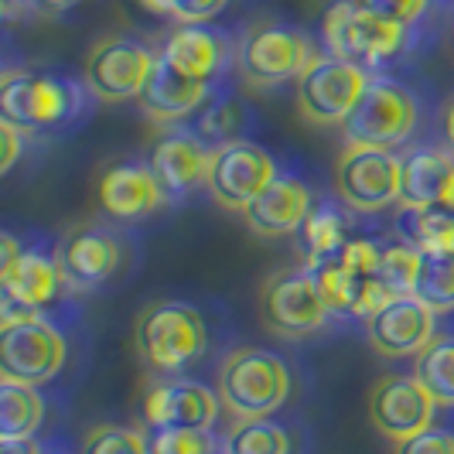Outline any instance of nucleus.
<instances>
[{"label":"nucleus","mask_w":454,"mask_h":454,"mask_svg":"<svg viewBox=\"0 0 454 454\" xmlns=\"http://www.w3.org/2000/svg\"><path fill=\"white\" fill-rule=\"evenodd\" d=\"M66 356V335L45 315L0 325V380L42 387L62 372Z\"/></svg>","instance_id":"9"},{"label":"nucleus","mask_w":454,"mask_h":454,"mask_svg":"<svg viewBox=\"0 0 454 454\" xmlns=\"http://www.w3.org/2000/svg\"><path fill=\"white\" fill-rule=\"evenodd\" d=\"M137 356L154 372H182L208 348L205 318L184 301H154L137 315Z\"/></svg>","instance_id":"2"},{"label":"nucleus","mask_w":454,"mask_h":454,"mask_svg":"<svg viewBox=\"0 0 454 454\" xmlns=\"http://www.w3.org/2000/svg\"><path fill=\"white\" fill-rule=\"evenodd\" d=\"M301 236H304V267L308 270H318L321 263L339 260L341 247L348 243L345 219L339 215V208H332V205L311 208L308 223L301 226Z\"/></svg>","instance_id":"26"},{"label":"nucleus","mask_w":454,"mask_h":454,"mask_svg":"<svg viewBox=\"0 0 454 454\" xmlns=\"http://www.w3.org/2000/svg\"><path fill=\"white\" fill-rule=\"evenodd\" d=\"M413 297L420 304H427L434 315L454 311V253H448V256H424Z\"/></svg>","instance_id":"29"},{"label":"nucleus","mask_w":454,"mask_h":454,"mask_svg":"<svg viewBox=\"0 0 454 454\" xmlns=\"http://www.w3.org/2000/svg\"><path fill=\"white\" fill-rule=\"evenodd\" d=\"M151 454H219L212 431H192V427H164L147 437Z\"/></svg>","instance_id":"33"},{"label":"nucleus","mask_w":454,"mask_h":454,"mask_svg":"<svg viewBox=\"0 0 454 454\" xmlns=\"http://www.w3.org/2000/svg\"><path fill=\"white\" fill-rule=\"evenodd\" d=\"M31 7H38L35 0H0V14H4V21H18L24 18Z\"/></svg>","instance_id":"40"},{"label":"nucleus","mask_w":454,"mask_h":454,"mask_svg":"<svg viewBox=\"0 0 454 454\" xmlns=\"http://www.w3.org/2000/svg\"><path fill=\"white\" fill-rule=\"evenodd\" d=\"M321 38L328 45V55L356 62V66L372 72V68L387 66L389 59H396L407 48L410 27L365 11L356 0H335L325 11Z\"/></svg>","instance_id":"3"},{"label":"nucleus","mask_w":454,"mask_h":454,"mask_svg":"<svg viewBox=\"0 0 454 454\" xmlns=\"http://www.w3.org/2000/svg\"><path fill=\"white\" fill-rule=\"evenodd\" d=\"M4 454H42L35 441H4Z\"/></svg>","instance_id":"41"},{"label":"nucleus","mask_w":454,"mask_h":454,"mask_svg":"<svg viewBox=\"0 0 454 454\" xmlns=\"http://www.w3.org/2000/svg\"><path fill=\"white\" fill-rule=\"evenodd\" d=\"M413 127H417V96L393 79H372L359 106L341 123L348 147H380V151L407 144Z\"/></svg>","instance_id":"7"},{"label":"nucleus","mask_w":454,"mask_h":454,"mask_svg":"<svg viewBox=\"0 0 454 454\" xmlns=\"http://www.w3.org/2000/svg\"><path fill=\"white\" fill-rule=\"evenodd\" d=\"M223 454H291V437L270 420H236L223 441Z\"/></svg>","instance_id":"28"},{"label":"nucleus","mask_w":454,"mask_h":454,"mask_svg":"<svg viewBox=\"0 0 454 454\" xmlns=\"http://www.w3.org/2000/svg\"><path fill=\"white\" fill-rule=\"evenodd\" d=\"M239 123H243V106H239L236 99H223V103H215V106L202 116L199 134H202V140H212V144L219 147V144H229V140H239V137H236Z\"/></svg>","instance_id":"35"},{"label":"nucleus","mask_w":454,"mask_h":454,"mask_svg":"<svg viewBox=\"0 0 454 454\" xmlns=\"http://www.w3.org/2000/svg\"><path fill=\"white\" fill-rule=\"evenodd\" d=\"M59 267L66 277V287L75 294L96 291L106 284L120 267V243L110 229L103 226H75L59 243Z\"/></svg>","instance_id":"16"},{"label":"nucleus","mask_w":454,"mask_h":454,"mask_svg":"<svg viewBox=\"0 0 454 454\" xmlns=\"http://www.w3.org/2000/svg\"><path fill=\"white\" fill-rule=\"evenodd\" d=\"M0 144H4V154H0V171L7 175L14 168V160L21 158V130L7 120H0Z\"/></svg>","instance_id":"39"},{"label":"nucleus","mask_w":454,"mask_h":454,"mask_svg":"<svg viewBox=\"0 0 454 454\" xmlns=\"http://www.w3.org/2000/svg\"><path fill=\"white\" fill-rule=\"evenodd\" d=\"M383 260V247L372 239H348L339 253V263L356 277H376Z\"/></svg>","instance_id":"36"},{"label":"nucleus","mask_w":454,"mask_h":454,"mask_svg":"<svg viewBox=\"0 0 454 454\" xmlns=\"http://www.w3.org/2000/svg\"><path fill=\"white\" fill-rule=\"evenodd\" d=\"M311 192L308 184L294 178V175H277L256 199L250 202V208L243 212L247 215V226L263 236V239H277V236H291L297 229L308 223L311 215Z\"/></svg>","instance_id":"20"},{"label":"nucleus","mask_w":454,"mask_h":454,"mask_svg":"<svg viewBox=\"0 0 454 454\" xmlns=\"http://www.w3.org/2000/svg\"><path fill=\"white\" fill-rule=\"evenodd\" d=\"M400 239L424 256L454 253V212L451 208H403L400 205Z\"/></svg>","instance_id":"24"},{"label":"nucleus","mask_w":454,"mask_h":454,"mask_svg":"<svg viewBox=\"0 0 454 454\" xmlns=\"http://www.w3.org/2000/svg\"><path fill=\"white\" fill-rule=\"evenodd\" d=\"M151 14L171 18L178 24H205L219 18L229 7V0H140Z\"/></svg>","instance_id":"34"},{"label":"nucleus","mask_w":454,"mask_h":454,"mask_svg":"<svg viewBox=\"0 0 454 454\" xmlns=\"http://www.w3.org/2000/svg\"><path fill=\"white\" fill-rule=\"evenodd\" d=\"M356 4L372 11V14H380V18L407 24V27H413L431 7V0H356Z\"/></svg>","instance_id":"37"},{"label":"nucleus","mask_w":454,"mask_h":454,"mask_svg":"<svg viewBox=\"0 0 454 454\" xmlns=\"http://www.w3.org/2000/svg\"><path fill=\"white\" fill-rule=\"evenodd\" d=\"M82 106V90L62 75L7 68L0 79V120L14 123L21 134L62 127Z\"/></svg>","instance_id":"4"},{"label":"nucleus","mask_w":454,"mask_h":454,"mask_svg":"<svg viewBox=\"0 0 454 454\" xmlns=\"http://www.w3.org/2000/svg\"><path fill=\"white\" fill-rule=\"evenodd\" d=\"M42 11H68V7H75L79 0H35Z\"/></svg>","instance_id":"43"},{"label":"nucleus","mask_w":454,"mask_h":454,"mask_svg":"<svg viewBox=\"0 0 454 454\" xmlns=\"http://www.w3.org/2000/svg\"><path fill=\"white\" fill-rule=\"evenodd\" d=\"M79 454H151L147 437L137 427H116V424H96L82 437Z\"/></svg>","instance_id":"32"},{"label":"nucleus","mask_w":454,"mask_h":454,"mask_svg":"<svg viewBox=\"0 0 454 454\" xmlns=\"http://www.w3.org/2000/svg\"><path fill=\"white\" fill-rule=\"evenodd\" d=\"M277 178L273 158L253 140H229L212 147V164H208V192L212 199L229 208V212H247L250 202Z\"/></svg>","instance_id":"12"},{"label":"nucleus","mask_w":454,"mask_h":454,"mask_svg":"<svg viewBox=\"0 0 454 454\" xmlns=\"http://www.w3.org/2000/svg\"><path fill=\"white\" fill-rule=\"evenodd\" d=\"M365 335L383 359H417L437 339V315L413 294H400L365 321Z\"/></svg>","instance_id":"15"},{"label":"nucleus","mask_w":454,"mask_h":454,"mask_svg":"<svg viewBox=\"0 0 454 454\" xmlns=\"http://www.w3.org/2000/svg\"><path fill=\"white\" fill-rule=\"evenodd\" d=\"M42 454H48V451H42Z\"/></svg>","instance_id":"44"},{"label":"nucleus","mask_w":454,"mask_h":454,"mask_svg":"<svg viewBox=\"0 0 454 454\" xmlns=\"http://www.w3.org/2000/svg\"><path fill=\"white\" fill-rule=\"evenodd\" d=\"M96 199H99V208L114 219H140V215H151L154 208H160L168 195L154 178L151 164L120 160L99 175Z\"/></svg>","instance_id":"19"},{"label":"nucleus","mask_w":454,"mask_h":454,"mask_svg":"<svg viewBox=\"0 0 454 454\" xmlns=\"http://www.w3.org/2000/svg\"><path fill=\"white\" fill-rule=\"evenodd\" d=\"M45 420L38 387L0 380V441H31Z\"/></svg>","instance_id":"25"},{"label":"nucleus","mask_w":454,"mask_h":454,"mask_svg":"<svg viewBox=\"0 0 454 454\" xmlns=\"http://www.w3.org/2000/svg\"><path fill=\"white\" fill-rule=\"evenodd\" d=\"M62 291H66V277L59 267V256H48L42 250H21L14 260L0 263V294H4L0 325L38 318L42 308H48Z\"/></svg>","instance_id":"13"},{"label":"nucleus","mask_w":454,"mask_h":454,"mask_svg":"<svg viewBox=\"0 0 454 454\" xmlns=\"http://www.w3.org/2000/svg\"><path fill=\"white\" fill-rule=\"evenodd\" d=\"M160 59L192 75V79H205L212 82L219 72H226L229 59H232V42L226 31L208 27V24H182L160 48Z\"/></svg>","instance_id":"22"},{"label":"nucleus","mask_w":454,"mask_h":454,"mask_svg":"<svg viewBox=\"0 0 454 454\" xmlns=\"http://www.w3.org/2000/svg\"><path fill=\"white\" fill-rule=\"evenodd\" d=\"M396 454H454V434L431 427V431L417 434L410 441H400Z\"/></svg>","instance_id":"38"},{"label":"nucleus","mask_w":454,"mask_h":454,"mask_svg":"<svg viewBox=\"0 0 454 454\" xmlns=\"http://www.w3.org/2000/svg\"><path fill=\"white\" fill-rule=\"evenodd\" d=\"M454 188V154L420 147L403 158V208H448Z\"/></svg>","instance_id":"23"},{"label":"nucleus","mask_w":454,"mask_h":454,"mask_svg":"<svg viewBox=\"0 0 454 454\" xmlns=\"http://www.w3.org/2000/svg\"><path fill=\"white\" fill-rule=\"evenodd\" d=\"M315 59L318 55L308 42V35L280 21L250 24L243 42L236 45L239 75L253 90H270L280 82L301 79Z\"/></svg>","instance_id":"5"},{"label":"nucleus","mask_w":454,"mask_h":454,"mask_svg":"<svg viewBox=\"0 0 454 454\" xmlns=\"http://www.w3.org/2000/svg\"><path fill=\"white\" fill-rule=\"evenodd\" d=\"M444 137H448V147L454 151V99L444 106Z\"/></svg>","instance_id":"42"},{"label":"nucleus","mask_w":454,"mask_h":454,"mask_svg":"<svg viewBox=\"0 0 454 454\" xmlns=\"http://www.w3.org/2000/svg\"><path fill=\"white\" fill-rule=\"evenodd\" d=\"M260 315L263 325L280 339H304L325 328L332 315L328 301L321 294L318 277L308 267H287L267 277L260 291Z\"/></svg>","instance_id":"8"},{"label":"nucleus","mask_w":454,"mask_h":454,"mask_svg":"<svg viewBox=\"0 0 454 454\" xmlns=\"http://www.w3.org/2000/svg\"><path fill=\"white\" fill-rule=\"evenodd\" d=\"M420 263H424V253L413 250L410 243H389L383 247V260H380V280L389 284L396 294H413L417 287V277H420Z\"/></svg>","instance_id":"31"},{"label":"nucleus","mask_w":454,"mask_h":454,"mask_svg":"<svg viewBox=\"0 0 454 454\" xmlns=\"http://www.w3.org/2000/svg\"><path fill=\"white\" fill-rule=\"evenodd\" d=\"M151 171L160 182L168 199H182L195 184L208 178V164H212V147H205V140L192 130H168L154 140L151 147Z\"/></svg>","instance_id":"18"},{"label":"nucleus","mask_w":454,"mask_h":454,"mask_svg":"<svg viewBox=\"0 0 454 454\" xmlns=\"http://www.w3.org/2000/svg\"><path fill=\"white\" fill-rule=\"evenodd\" d=\"M413 376L427 387L437 407H454V335H437L417 356Z\"/></svg>","instance_id":"27"},{"label":"nucleus","mask_w":454,"mask_h":454,"mask_svg":"<svg viewBox=\"0 0 454 454\" xmlns=\"http://www.w3.org/2000/svg\"><path fill=\"white\" fill-rule=\"evenodd\" d=\"M372 82V72L335 55H318L297 79V114L311 127L345 123Z\"/></svg>","instance_id":"6"},{"label":"nucleus","mask_w":454,"mask_h":454,"mask_svg":"<svg viewBox=\"0 0 454 454\" xmlns=\"http://www.w3.org/2000/svg\"><path fill=\"white\" fill-rule=\"evenodd\" d=\"M335 192L356 212H380L400 205L403 160L380 147H345L335 164Z\"/></svg>","instance_id":"10"},{"label":"nucleus","mask_w":454,"mask_h":454,"mask_svg":"<svg viewBox=\"0 0 454 454\" xmlns=\"http://www.w3.org/2000/svg\"><path fill=\"white\" fill-rule=\"evenodd\" d=\"M315 277H318V287H321V294H325V301H328V308H332V315H356L359 297H363V287L369 277L348 273L339 260L321 263L318 270H315Z\"/></svg>","instance_id":"30"},{"label":"nucleus","mask_w":454,"mask_h":454,"mask_svg":"<svg viewBox=\"0 0 454 454\" xmlns=\"http://www.w3.org/2000/svg\"><path fill=\"white\" fill-rule=\"evenodd\" d=\"M291 396V369L267 348L239 345L219 365V400L232 420H267Z\"/></svg>","instance_id":"1"},{"label":"nucleus","mask_w":454,"mask_h":454,"mask_svg":"<svg viewBox=\"0 0 454 454\" xmlns=\"http://www.w3.org/2000/svg\"><path fill=\"white\" fill-rule=\"evenodd\" d=\"M434 413L437 400L417 376H383L369 393V417L376 431L396 444L431 431Z\"/></svg>","instance_id":"14"},{"label":"nucleus","mask_w":454,"mask_h":454,"mask_svg":"<svg viewBox=\"0 0 454 454\" xmlns=\"http://www.w3.org/2000/svg\"><path fill=\"white\" fill-rule=\"evenodd\" d=\"M154 66H158V55L144 42L114 35V38H103L90 48L82 79L96 99L127 103V99H140Z\"/></svg>","instance_id":"11"},{"label":"nucleus","mask_w":454,"mask_h":454,"mask_svg":"<svg viewBox=\"0 0 454 454\" xmlns=\"http://www.w3.org/2000/svg\"><path fill=\"white\" fill-rule=\"evenodd\" d=\"M219 393L192 380H160L144 396V420L164 431V427H192V431H212L219 417Z\"/></svg>","instance_id":"17"},{"label":"nucleus","mask_w":454,"mask_h":454,"mask_svg":"<svg viewBox=\"0 0 454 454\" xmlns=\"http://www.w3.org/2000/svg\"><path fill=\"white\" fill-rule=\"evenodd\" d=\"M208 92H212V82L184 75V72H178L171 62H164L158 55V66L151 72V79H147V86L140 92L137 106L144 110L147 120L168 127V123H178V120L195 114L208 99Z\"/></svg>","instance_id":"21"}]
</instances>
